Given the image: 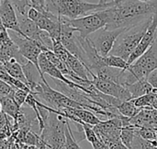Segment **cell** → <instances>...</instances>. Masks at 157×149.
I'll return each instance as SVG.
<instances>
[{"instance_id":"cell-20","label":"cell","mask_w":157,"mask_h":149,"mask_svg":"<svg viewBox=\"0 0 157 149\" xmlns=\"http://www.w3.org/2000/svg\"><path fill=\"white\" fill-rule=\"evenodd\" d=\"M103 61L104 63L112 68H117L121 70H128L130 65L127 63V60H123L121 57L114 56V55H108L107 57H103Z\"/></svg>"},{"instance_id":"cell-7","label":"cell","mask_w":157,"mask_h":149,"mask_svg":"<svg viewBox=\"0 0 157 149\" xmlns=\"http://www.w3.org/2000/svg\"><path fill=\"white\" fill-rule=\"evenodd\" d=\"M157 69V38L153 45L132 64L129 71L135 82L141 79H147L148 75Z\"/></svg>"},{"instance_id":"cell-16","label":"cell","mask_w":157,"mask_h":149,"mask_svg":"<svg viewBox=\"0 0 157 149\" xmlns=\"http://www.w3.org/2000/svg\"><path fill=\"white\" fill-rule=\"evenodd\" d=\"M3 66L9 75H11L13 78L22 82L26 85H28V81L25 77V74H24V71L22 69V65L18 61H17L15 59H12L8 61L4 62Z\"/></svg>"},{"instance_id":"cell-6","label":"cell","mask_w":157,"mask_h":149,"mask_svg":"<svg viewBox=\"0 0 157 149\" xmlns=\"http://www.w3.org/2000/svg\"><path fill=\"white\" fill-rule=\"evenodd\" d=\"M110 8V7H109ZM105 9L102 11H97L90 15L78 17L75 19H69V24L79 33V37L86 38L91 34L99 30L100 28L106 27L111 19L110 9Z\"/></svg>"},{"instance_id":"cell-12","label":"cell","mask_w":157,"mask_h":149,"mask_svg":"<svg viewBox=\"0 0 157 149\" xmlns=\"http://www.w3.org/2000/svg\"><path fill=\"white\" fill-rule=\"evenodd\" d=\"M0 19L6 29L20 35L17 14H16L15 7L9 0H1L0 2Z\"/></svg>"},{"instance_id":"cell-36","label":"cell","mask_w":157,"mask_h":149,"mask_svg":"<svg viewBox=\"0 0 157 149\" xmlns=\"http://www.w3.org/2000/svg\"><path fill=\"white\" fill-rule=\"evenodd\" d=\"M0 2H1V0H0Z\"/></svg>"},{"instance_id":"cell-10","label":"cell","mask_w":157,"mask_h":149,"mask_svg":"<svg viewBox=\"0 0 157 149\" xmlns=\"http://www.w3.org/2000/svg\"><path fill=\"white\" fill-rule=\"evenodd\" d=\"M93 85L102 93L120 99L121 101H131L132 99L130 92L124 86L110 81H104L94 75L91 79Z\"/></svg>"},{"instance_id":"cell-32","label":"cell","mask_w":157,"mask_h":149,"mask_svg":"<svg viewBox=\"0 0 157 149\" xmlns=\"http://www.w3.org/2000/svg\"><path fill=\"white\" fill-rule=\"evenodd\" d=\"M107 2H109V0H99V3H107Z\"/></svg>"},{"instance_id":"cell-21","label":"cell","mask_w":157,"mask_h":149,"mask_svg":"<svg viewBox=\"0 0 157 149\" xmlns=\"http://www.w3.org/2000/svg\"><path fill=\"white\" fill-rule=\"evenodd\" d=\"M155 99H157L156 96L155 94H153L152 93H147L141 97L132 99V101L133 102V104H135L136 107L143 109V108H153V104H154Z\"/></svg>"},{"instance_id":"cell-26","label":"cell","mask_w":157,"mask_h":149,"mask_svg":"<svg viewBox=\"0 0 157 149\" xmlns=\"http://www.w3.org/2000/svg\"><path fill=\"white\" fill-rule=\"evenodd\" d=\"M15 88L5 82L4 81L0 80V100L4 97L7 96H13Z\"/></svg>"},{"instance_id":"cell-30","label":"cell","mask_w":157,"mask_h":149,"mask_svg":"<svg viewBox=\"0 0 157 149\" xmlns=\"http://www.w3.org/2000/svg\"><path fill=\"white\" fill-rule=\"evenodd\" d=\"M22 149H40L39 147H35V146H29V145H25L22 144Z\"/></svg>"},{"instance_id":"cell-33","label":"cell","mask_w":157,"mask_h":149,"mask_svg":"<svg viewBox=\"0 0 157 149\" xmlns=\"http://www.w3.org/2000/svg\"><path fill=\"white\" fill-rule=\"evenodd\" d=\"M141 2H152V1H155V0H139Z\"/></svg>"},{"instance_id":"cell-29","label":"cell","mask_w":157,"mask_h":149,"mask_svg":"<svg viewBox=\"0 0 157 149\" xmlns=\"http://www.w3.org/2000/svg\"><path fill=\"white\" fill-rule=\"evenodd\" d=\"M9 139L6 140H0V149H8L9 147Z\"/></svg>"},{"instance_id":"cell-23","label":"cell","mask_w":157,"mask_h":149,"mask_svg":"<svg viewBox=\"0 0 157 149\" xmlns=\"http://www.w3.org/2000/svg\"><path fill=\"white\" fill-rule=\"evenodd\" d=\"M19 16H27L29 8L31 6V4L29 0H9Z\"/></svg>"},{"instance_id":"cell-13","label":"cell","mask_w":157,"mask_h":149,"mask_svg":"<svg viewBox=\"0 0 157 149\" xmlns=\"http://www.w3.org/2000/svg\"><path fill=\"white\" fill-rule=\"evenodd\" d=\"M39 67H40V70L41 71V73L44 75V74H48L49 76H51L52 79H56V80H59V81H62L63 82H65L66 84L68 85H72V86H77L79 87L80 90H82L84 93L86 91V88L72 82L71 80H69L68 78H66L47 58L46 56L44 55V53L42 52L40 57H39Z\"/></svg>"},{"instance_id":"cell-14","label":"cell","mask_w":157,"mask_h":149,"mask_svg":"<svg viewBox=\"0 0 157 149\" xmlns=\"http://www.w3.org/2000/svg\"><path fill=\"white\" fill-rule=\"evenodd\" d=\"M22 69H23L25 77L28 81V86L31 93V91L38 85V83L40 82H42V81H38V77L41 79V76L40 74V71L36 68V66L29 61H27L25 64H23Z\"/></svg>"},{"instance_id":"cell-15","label":"cell","mask_w":157,"mask_h":149,"mask_svg":"<svg viewBox=\"0 0 157 149\" xmlns=\"http://www.w3.org/2000/svg\"><path fill=\"white\" fill-rule=\"evenodd\" d=\"M126 88L130 92L132 99H135V98L141 97L143 95H145L147 93H150L153 90V87L147 82V79L138 80L137 82L127 86Z\"/></svg>"},{"instance_id":"cell-24","label":"cell","mask_w":157,"mask_h":149,"mask_svg":"<svg viewBox=\"0 0 157 149\" xmlns=\"http://www.w3.org/2000/svg\"><path fill=\"white\" fill-rule=\"evenodd\" d=\"M136 134L138 136H140L144 140H148V141L156 140V130L153 128H147V127L136 128Z\"/></svg>"},{"instance_id":"cell-8","label":"cell","mask_w":157,"mask_h":149,"mask_svg":"<svg viewBox=\"0 0 157 149\" xmlns=\"http://www.w3.org/2000/svg\"><path fill=\"white\" fill-rule=\"evenodd\" d=\"M12 40L15 42L17 47L18 48L19 53L22 55L23 58H25L28 61L33 63L38 71H40V74L41 76V80L44 83H48L47 81L44 78V75L41 73L40 67H39V57L43 52V49L41 46L37 43L36 41L29 39L28 38H24L21 35L15 32L14 36L11 37Z\"/></svg>"},{"instance_id":"cell-19","label":"cell","mask_w":157,"mask_h":149,"mask_svg":"<svg viewBox=\"0 0 157 149\" xmlns=\"http://www.w3.org/2000/svg\"><path fill=\"white\" fill-rule=\"evenodd\" d=\"M118 111L120 112V114L122 116L128 117V118H132L133 116H135L142 108H138L135 106V104H133V102L131 101H123L121 102V104L118 106Z\"/></svg>"},{"instance_id":"cell-27","label":"cell","mask_w":157,"mask_h":149,"mask_svg":"<svg viewBox=\"0 0 157 149\" xmlns=\"http://www.w3.org/2000/svg\"><path fill=\"white\" fill-rule=\"evenodd\" d=\"M31 4V6L36 8L37 10L40 11L43 14L51 13L47 11V5L52 0H29Z\"/></svg>"},{"instance_id":"cell-18","label":"cell","mask_w":157,"mask_h":149,"mask_svg":"<svg viewBox=\"0 0 157 149\" xmlns=\"http://www.w3.org/2000/svg\"><path fill=\"white\" fill-rule=\"evenodd\" d=\"M137 134H136V127L133 126L132 124L126 126H123L121 128V140L123 143L125 147L129 149H132L134 141L136 139Z\"/></svg>"},{"instance_id":"cell-22","label":"cell","mask_w":157,"mask_h":149,"mask_svg":"<svg viewBox=\"0 0 157 149\" xmlns=\"http://www.w3.org/2000/svg\"><path fill=\"white\" fill-rule=\"evenodd\" d=\"M65 149H81L77 141L75 140V138L74 136V134H73V131L69 125L68 119H67L66 127H65Z\"/></svg>"},{"instance_id":"cell-11","label":"cell","mask_w":157,"mask_h":149,"mask_svg":"<svg viewBox=\"0 0 157 149\" xmlns=\"http://www.w3.org/2000/svg\"><path fill=\"white\" fill-rule=\"evenodd\" d=\"M157 38V14H155L152 17L151 23L144 35L143 38L141 39L140 43L134 49V51L132 53L130 58L127 60V63L129 65L132 64L136 60H138L156 40Z\"/></svg>"},{"instance_id":"cell-4","label":"cell","mask_w":157,"mask_h":149,"mask_svg":"<svg viewBox=\"0 0 157 149\" xmlns=\"http://www.w3.org/2000/svg\"><path fill=\"white\" fill-rule=\"evenodd\" d=\"M47 109L50 111V114L44 122V128L40 136L50 149H65V127L67 119L51 111L48 105Z\"/></svg>"},{"instance_id":"cell-5","label":"cell","mask_w":157,"mask_h":149,"mask_svg":"<svg viewBox=\"0 0 157 149\" xmlns=\"http://www.w3.org/2000/svg\"><path fill=\"white\" fill-rule=\"evenodd\" d=\"M31 93L37 98L46 103V105L54 109L62 110L63 108H84L86 106L80 103H77L69 97H67L63 93L52 89L49 83H44L40 82L38 85L31 91Z\"/></svg>"},{"instance_id":"cell-2","label":"cell","mask_w":157,"mask_h":149,"mask_svg":"<svg viewBox=\"0 0 157 149\" xmlns=\"http://www.w3.org/2000/svg\"><path fill=\"white\" fill-rule=\"evenodd\" d=\"M114 1L107 3H88L84 0H52L47 5L48 12L56 16L75 19L87 16L88 13L102 11L114 5Z\"/></svg>"},{"instance_id":"cell-9","label":"cell","mask_w":157,"mask_h":149,"mask_svg":"<svg viewBox=\"0 0 157 149\" xmlns=\"http://www.w3.org/2000/svg\"><path fill=\"white\" fill-rule=\"evenodd\" d=\"M125 30V28L110 29L107 27L100 28L96 31L92 38H89L97 51L101 57H107L109 55L117 38Z\"/></svg>"},{"instance_id":"cell-3","label":"cell","mask_w":157,"mask_h":149,"mask_svg":"<svg viewBox=\"0 0 157 149\" xmlns=\"http://www.w3.org/2000/svg\"><path fill=\"white\" fill-rule=\"evenodd\" d=\"M152 17L143 21L140 24L126 28L117 38L109 55L118 56L125 60H128L145 34L151 23Z\"/></svg>"},{"instance_id":"cell-35","label":"cell","mask_w":157,"mask_h":149,"mask_svg":"<svg viewBox=\"0 0 157 149\" xmlns=\"http://www.w3.org/2000/svg\"><path fill=\"white\" fill-rule=\"evenodd\" d=\"M113 1H114V2H115V3H118V2H119V1H120V0H113Z\"/></svg>"},{"instance_id":"cell-31","label":"cell","mask_w":157,"mask_h":149,"mask_svg":"<svg viewBox=\"0 0 157 149\" xmlns=\"http://www.w3.org/2000/svg\"><path fill=\"white\" fill-rule=\"evenodd\" d=\"M153 108L157 110V99H155V103H154V104H153Z\"/></svg>"},{"instance_id":"cell-1","label":"cell","mask_w":157,"mask_h":149,"mask_svg":"<svg viewBox=\"0 0 157 149\" xmlns=\"http://www.w3.org/2000/svg\"><path fill=\"white\" fill-rule=\"evenodd\" d=\"M115 3V2H114ZM111 19L107 28H128L157 14V0L141 2L139 0H120L110 8Z\"/></svg>"},{"instance_id":"cell-34","label":"cell","mask_w":157,"mask_h":149,"mask_svg":"<svg viewBox=\"0 0 157 149\" xmlns=\"http://www.w3.org/2000/svg\"><path fill=\"white\" fill-rule=\"evenodd\" d=\"M2 111V104H1V102H0V112Z\"/></svg>"},{"instance_id":"cell-17","label":"cell","mask_w":157,"mask_h":149,"mask_svg":"<svg viewBox=\"0 0 157 149\" xmlns=\"http://www.w3.org/2000/svg\"><path fill=\"white\" fill-rule=\"evenodd\" d=\"M2 104V111L9 115L13 120L17 116L21 106H19L12 96L4 97L0 100Z\"/></svg>"},{"instance_id":"cell-28","label":"cell","mask_w":157,"mask_h":149,"mask_svg":"<svg viewBox=\"0 0 157 149\" xmlns=\"http://www.w3.org/2000/svg\"><path fill=\"white\" fill-rule=\"evenodd\" d=\"M147 82L151 84L153 88L157 89V69L153 71L147 77Z\"/></svg>"},{"instance_id":"cell-25","label":"cell","mask_w":157,"mask_h":149,"mask_svg":"<svg viewBox=\"0 0 157 149\" xmlns=\"http://www.w3.org/2000/svg\"><path fill=\"white\" fill-rule=\"evenodd\" d=\"M29 93H30V92H29V91H25V90H21V89H15L12 97L14 98V100L17 102V104L19 106H22L25 104L26 99Z\"/></svg>"}]
</instances>
